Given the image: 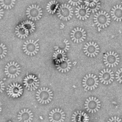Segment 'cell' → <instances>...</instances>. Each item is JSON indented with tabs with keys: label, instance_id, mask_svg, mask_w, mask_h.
Returning <instances> with one entry per match:
<instances>
[{
	"label": "cell",
	"instance_id": "4fadbf2b",
	"mask_svg": "<svg viewBox=\"0 0 122 122\" xmlns=\"http://www.w3.org/2000/svg\"><path fill=\"white\" fill-rule=\"evenodd\" d=\"M49 118L51 122H63L66 115L62 109L55 108L51 111L49 115Z\"/></svg>",
	"mask_w": 122,
	"mask_h": 122
},
{
	"label": "cell",
	"instance_id": "836d02e7",
	"mask_svg": "<svg viewBox=\"0 0 122 122\" xmlns=\"http://www.w3.org/2000/svg\"></svg>",
	"mask_w": 122,
	"mask_h": 122
},
{
	"label": "cell",
	"instance_id": "30bf717a",
	"mask_svg": "<svg viewBox=\"0 0 122 122\" xmlns=\"http://www.w3.org/2000/svg\"><path fill=\"white\" fill-rule=\"evenodd\" d=\"M85 108L89 112H96L100 108V102L96 97H90L85 101Z\"/></svg>",
	"mask_w": 122,
	"mask_h": 122
},
{
	"label": "cell",
	"instance_id": "f546056e",
	"mask_svg": "<svg viewBox=\"0 0 122 122\" xmlns=\"http://www.w3.org/2000/svg\"><path fill=\"white\" fill-rule=\"evenodd\" d=\"M107 122H122L121 119H120L119 117H117L115 116L114 117H112L111 118L109 119V121Z\"/></svg>",
	"mask_w": 122,
	"mask_h": 122
},
{
	"label": "cell",
	"instance_id": "8992f818",
	"mask_svg": "<svg viewBox=\"0 0 122 122\" xmlns=\"http://www.w3.org/2000/svg\"><path fill=\"white\" fill-rule=\"evenodd\" d=\"M20 65H18L17 63L11 61L5 66V72L8 77L15 78L20 74Z\"/></svg>",
	"mask_w": 122,
	"mask_h": 122
},
{
	"label": "cell",
	"instance_id": "e0dca14e",
	"mask_svg": "<svg viewBox=\"0 0 122 122\" xmlns=\"http://www.w3.org/2000/svg\"><path fill=\"white\" fill-rule=\"evenodd\" d=\"M34 116L31 111L28 109L21 110L18 115V119L20 122H31Z\"/></svg>",
	"mask_w": 122,
	"mask_h": 122
},
{
	"label": "cell",
	"instance_id": "f1b7e54d",
	"mask_svg": "<svg viewBox=\"0 0 122 122\" xmlns=\"http://www.w3.org/2000/svg\"><path fill=\"white\" fill-rule=\"evenodd\" d=\"M68 2L73 6L75 5L77 6L78 5H80L81 3L82 2V1L81 0H70Z\"/></svg>",
	"mask_w": 122,
	"mask_h": 122
},
{
	"label": "cell",
	"instance_id": "d6986e66",
	"mask_svg": "<svg viewBox=\"0 0 122 122\" xmlns=\"http://www.w3.org/2000/svg\"><path fill=\"white\" fill-rule=\"evenodd\" d=\"M71 118L72 122H88L89 121L88 115L81 111H77L75 112Z\"/></svg>",
	"mask_w": 122,
	"mask_h": 122
},
{
	"label": "cell",
	"instance_id": "3957f363",
	"mask_svg": "<svg viewBox=\"0 0 122 122\" xmlns=\"http://www.w3.org/2000/svg\"><path fill=\"white\" fill-rule=\"evenodd\" d=\"M93 19L95 25H97V27H100V28L107 27L111 22L110 16L108 13H106V12H103L102 10L97 13L94 15Z\"/></svg>",
	"mask_w": 122,
	"mask_h": 122
},
{
	"label": "cell",
	"instance_id": "ac0fdd59",
	"mask_svg": "<svg viewBox=\"0 0 122 122\" xmlns=\"http://www.w3.org/2000/svg\"><path fill=\"white\" fill-rule=\"evenodd\" d=\"M87 7H85V5H81L78 6V8H76L75 11L76 15L77 18H79L80 20H87L89 18L90 15V12L91 11L89 10L90 8H87Z\"/></svg>",
	"mask_w": 122,
	"mask_h": 122
},
{
	"label": "cell",
	"instance_id": "2e32d148",
	"mask_svg": "<svg viewBox=\"0 0 122 122\" xmlns=\"http://www.w3.org/2000/svg\"><path fill=\"white\" fill-rule=\"evenodd\" d=\"M86 32L85 31L84 29H82L81 28L77 27L74 28V30H72V32L71 33V37L72 40L73 41L75 42L81 43L86 39Z\"/></svg>",
	"mask_w": 122,
	"mask_h": 122
},
{
	"label": "cell",
	"instance_id": "44dd1931",
	"mask_svg": "<svg viewBox=\"0 0 122 122\" xmlns=\"http://www.w3.org/2000/svg\"><path fill=\"white\" fill-rule=\"evenodd\" d=\"M70 60L67 59L65 61L60 63L58 65H56V66L57 67V70L62 73H66L68 72L71 69L72 65Z\"/></svg>",
	"mask_w": 122,
	"mask_h": 122
},
{
	"label": "cell",
	"instance_id": "5bb4252c",
	"mask_svg": "<svg viewBox=\"0 0 122 122\" xmlns=\"http://www.w3.org/2000/svg\"><path fill=\"white\" fill-rule=\"evenodd\" d=\"M83 48L84 52L86 55H87L88 57H95L98 54L99 52V46L97 45L96 43L94 42H90L89 43H86V45H85Z\"/></svg>",
	"mask_w": 122,
	"mask_h": 122
},
{
	"label": "cell",
	"instance_id": "6da1fadb",
	"mask_svg": "<svg viewBox=\"0 0 122 122\" xmlns=\"http://www.w3.org/2000/svg\"><path fill=\"white\" fill-rule=\"evenodd\" d=\"M35 27V24L30 20L23 21L21 25L17 26L15 28L16 35L21 39H25L29 35V32L30 33L34 32Z\"/></svg>",
	"mask_w": 122,
	"mask_h": 122
},
{
	"label": "cell",
	"instance_id": "5b68a950",
	"mask_svg": "<svg viewBox=\"0 0 122 122\" xmlns=\"http://www.w3.org/2000/svg\"><path fill=\"white\" fill-rule=\"evenodd\" d=\"M39 41V39L35 41L33 40H30L27 41L24 43V45H23V49L24 52L25 53L28 55L33 56L35 55L36 54L38 53L39 51V45L37 42Z\"/></svg>",
	"mask_w": 122,
	"mask_h": 122
},
{
	"label": "cell",
	"instance_id": "d6a6232c",
	"mask_svg": "<svg viewBox=\"0 0 122 122\" xmlns=\"http://www.w3.org/2000/svg\"><path fill=\"white\" fill-rule=\"evenodd\" d=\"M121 3H122V2H121Z\"/></svg>",
	"mask_w": 122,
	"mask_h": 122
},
{
	"label": "cell",
	"instance_id": "277c9868",
	"mask_svg": "<svg viewBox=\"0 0 122 122\" xmlns=\"http://www.w3.org/2000/svg\"><path fill=\"white\" fill-rule=\"evenodd\" d=\"M57 12L58 17L64 21L70 20L73 15V11L71 6L66 4H62L61 5H60Z\"/></svg>",
	"mask_w": 122,
	"mask_h": 122
},
{
	"label": "cell",
	"instance_id": "4316f807",
	"mask_svg": "<svg viewBox=\"0 0 122 122\" xmlns=\"http://www.w3.org/2000/svg\"><path fill=\"white\" fill-rule=\"evenodd\" d=\"M7 48L5 47V45H3V43H2L0 46V57L1 59L5 57L7 55Z\"/></svg>",
	"mask_w": 122,
	"mask_h": 122
},
{
	"label": "cell",
	"instance_id": "7a4b0ae2",
	"mask_svg": "<svg viewBox=\"0 0 122 122\" xmlns=\"http://www.w3.org/2000/svg\"><path fill=\"white\" fill-rule=\"evenodd\" d=\"M37 101L42 104L49 103L53 98L52 92L48 88L43 87L37 91L36 94Z\"/></svg>",
	"mask_w": 122,
	"mask_h": 122
},
{
	"label": "cell",
	"instance_id": "52a82bcc",
	"mask_svg": "<svg viewBox=\"0 0 122 122\" xmlns=\"http://www.w3.org/2000/svg\"><path fill=\"white\" fill-rule=\"evenodd\" d=\"M26 12L27 17L30 20H32V21L40 20V18L42 17L41 15H43V11L41 8L36 5H30L27 8Z\"/></svg>",
	"mask_w": 122,
	"mask_h": 122
},
{
	"label": "cell",
	"instance_id": "ffe728a7",
	"mask_svg": "<svg viewBox=\"0 0 122 122\" xmlns=\"http://www.w3.org/2000/svg\"><path fill=\"white\" fill-rule=\"evenodd\" d=\"M111 11L112 18L117 22H121L122 20V6L121 5L114 6Z\"/></svg>",
	"mask_w": 122,
	"mask_h": 122
},
{
	"label": "cell",
	"instance_id": "83f0119b",
	"mask_svg": "<svg viewBox=\"0 0 122 122\" xmlns=\"http://www.w3.org/2000/svg\"><path fill=\"white\" fill-rule=\"evenodd\" d=\"M116 78L117 79V81L120 83L122 84V68H121L120 70H118L116 72Z\"/></svg>",
	"mask_w": 122,
	"mask_h": 122
},
{
	"label": "cell",
	"instance_id": "d4e9b609",
	"mask_svg": "<svg viewBox=\"0 0 122 122\" xmlns=\"http://www.w3.org/2000/svg\"><path fill=\"white\" fill-rule=\"evenodd\" d=\"M68 41L66 39L64 40L62 43H60L57 46L54 47L55 50H61L67 52V51L69 50V48L70 47V43L68 42Z\"/></svg>",
	"mask_w": 122,
	"mask_h": 122
},
{
	"label": "cell",
	"instance_id": "484cf974",
	"mask_svg": "<svg viewBox=\"0 0 122 122\" xmlns=\"http://www.w3.org/2000/svg\"><path fill=\"white\" fill-rule=\"evenodd\" d=\"M15 2V0H0V4L1 7L8 10L9 8L12 9V8L14 7Z\"/></svg>",
	"mask_w": 122,
	"mask_h": 122
},
{
	"label": "cell",
	"instance_id": "7402d4cb",
	"mask_svg": "<svg viewBox=\"0 0 122 122\" xmlns=\"http://www.w3.org/2000/svg\"><path fill=\"white\" fill-rule=\"evenodd\" d=\"M85 3V5L89 7L90 11H92L93 13L97 12L100 7V3L99 0H87L84 1Z\"/></svg>",
	"mask_w": 122,
	"mask_h": 122
},
{
	"label": "cell",
	"instance_id": "1f68e13d",
	"mask_svg": "<svg viewBox=\"0 0 122 122\" xmlns=\"http://www.w3.org/2000/svg\"><path fill=\"white\" fill-rule=\"evenodd\" d=\"M0 9V19H1L2 18L1 17L3 16V14L4 12H3V9Z\"/></svg>",
	"mask_w": 122,
	"mask_h": 122
},
{
	"label": "cell",
	"instance_id": "4dcf8cb0",
	"mask_svg": "<svg viewBox=\"0 0 122 122\" xmlns=\"http://www.w3.org/2000/svg\"><path fill=\"white\" fill-rule=\"evenodd\" d=\"M0 93H2L3 92V91L5 90V84H4L2 81H0Z\"/></svg>",
	"mask_w": 122,
	"mask_h": 122
},
{
	"label": "cell",
	"instance_id": "9a60e30c",
	"mask_svg": "<svg viewBox=\"0 0 122 122\" xmlns=\"http://www.w3.org/2000/svg\"><path fill=\"white\" fill-rule=\"evenodd\" d=\"M99 74V80L103 84L108 85L113 81L114 75L111 70H108V68L103 69Z\"/></svg>",
	"mask_w": 122,
	"mask_h": 122
},
{
	"label": "cell",
	"instance_id": "7c38bea8",
	"mask_svg": "<svg viewBox=\"0 0 122 122\" xmlns=\"http://www.w3.org/2000/svg\"><path fill=\"white\" fill-rule=\"evenodd\" d=\"M23 92L22 87L18 83H10L7 88V93L10 97L15 98L20 97Z\"/></svg>",
	"mask_w": 122,
	"mask_h": 122
},
{
	"label": "cell",
	"instance_id": "603a6c76",
	"mask_svg": "<svg viewBox=\"0 0 122 122\" xmlns=\"http://www.w3.org/2000/svg\"><path fill=\"white\" fill-rule=\"evenodd\" d=\"M65 51L58 50L55 51V53L53 54V59L55 60L56 62H58L59 63L65 61L67 58Z\"/></svg>",
	"mask_w": 122,
	"mask_h": 122
},
{
	"label": "cell",
	"instance_id": "9c48e42d",
	"mask_svg": "<svg viewBox=\"0 0 122 122\" xmlns=\"http://www.w3.org/2000/svg\"><path fill=\"white\" fill-rule=\"evenodd\" d=\"M104 64L109 67H116L120 62V58L116 53L110 51L104 55L103 57Z\"/></svg>",
	"mask_w": 122,
	"mask_h": 122
},
{
	"label": "cell",
	"instance_id": "cb8c5ba5",
	"mask_svg": "<svg viewBox=\"0 0 122 122\" xmlns=\"http://www.w3.org/2000/svg\"><path fill=\"white\" fill-rule=\"evenodd\" d=\"M59 5V4L58 3V2L55 0H52L49 2V3L47 4L46 8L47 12L50 14H54L57 10V9L58 8Z\"/></svg>",
	"mask_w": 122,
	"mask_h": 122
},
{
	"label": "cell",
	"instance_id": "ba28073f",
	"mask_svg": "<svg viewBox=\"0 0 122 122\" xmlns=\"http://www.w3.org/2000/svg\"><path fill=\"white\" fill-rule=\"evenodd\" d=\"M82 81L83 87L85 89L91 90H94L97 87L99 82L96 76L91 74L86 75Z\"/></svg>",
	"mask_w": 122,
	"mask_h": 122
},
{
	"label": "cell",
	"instance_id": "8fae6325",
	"mask_svg": "<svg viewBox=\"0 0 122 122\" xmlns=\"http://www.w3.org/2000/svg\"><path fill=\"white\" fill-rule=\"evenodd\" d=\"M24 85L27 90L30 91H35L39 86L40 81L37 77L33 75H29L23 80Z\"/></svg>",
	"mask_w": 122,
	"mask_h": 122
}]
</instances>
